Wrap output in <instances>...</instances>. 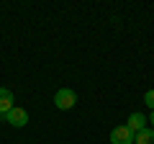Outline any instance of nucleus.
<instances>
[{"mask_svg": "<svg viewBox=\"0 0 154 144\" xmlns=\"http://www.w3.org/2000/svg\"><path fill=\"white\" fill-rule=\"evenodd\" d=\"M77 103V95H75V90H69V88H62V90H57L54 93V105L59 108V111H69L72 105Z\"/></svg>", "mask_w": 154, "mask_h": 144, "instance_id": "1", "label": "nucleus"}, {"mask_svg": "<svg viewBox=\"0 0 154 144\" xmlns=\"http://www.w3.org/2000/svg\"><path fill=\"white\" fill-rule=\"evenodd\" d=\"M3 121H8L11 126H16V129H23V126L28 124V113L23 111V108H18V105H13L11 111L3 116Z\"/></svg>", "mask_w": 154, "mask_h": 144, "instance_id": "2", "label": "nucleus"}, {"mask_svg": "<svg viewBox=\"0 0 154 144\" xmlns=\"http://www.w3.org/2000/svg\"><path fill=\"white\" fill-rule=\"evenodd\" d=\"M110 144H134V131L126 124L116 126L113 131H110Z\"/></svg>", "mask_w": 154, "mask_h": 144, "instance_id": "3", "label": "nucleus"}, {"mask_svg": "<svg viewBox=\"0 0 154 144\" xmlns=\"http://www.w3.org/2000/svg\"><path fill=\"white\" fill-rule=\"evenodd\" d=\"M126 126L131 129L134 134H139V131H144V129H146V116H144V113H131V116H128V121H126Z\"/></svg>", "mask_w": 154, "mask_h": 144, "instance_id": "4", "label": "nucleus"}, {"mask_svg": "<svg viewBox=\"0 0 154 144\" xmlns=\"http://www.w3.org/2000/svg\"><path fill=\"white\" fill-rule=\"evenodd\" d=\"M13 105H16V103H13V93L8 88H0V118L5 116Z\"/></svg>", "mask_w": 154, "mask_h": 144, "instance_id": "5", "label": "nucleus"}, {"mask_svg": "<svg viewBox=\"0 0 154 144\" xmlns=\"http://www.w3.org/2000/svg\"><path fill=\"white\" fill-rule=\"evenodd\" d=\"M134 144H154V129H144L134 134Z\"/></svg>", "mask_w": 154, "mask_h": 144, "instance_id": "6", "label": "nucleus"}, {"mask_svg": "<svg viewBox=\"0 0 154 144\" xmlns=\"http://www.w3.org/2000/svg\"><path fill=\"white\" fill-rule=\"evenodd\" d=\"M144 103L154 111V90H146V93H144Z\"/></svg>", "mask_w": 154, "mask_h": 144, "instance_id": "7", "label": "nucleus"}, {"mask_svg": "<svg viewBox=\"0 0 154 144\" xmlns=\"http://www.w3.org/2000/svg\"><path fill=\"white\" fill-rule=\"evenodd\" d=\"M149 124H152V129H154V111H152V118H149Z\"/></svg>", "mask_w": 154, "mask_h": 144, "instance_id": "8", "label": "nucleus"}]
</instances>
